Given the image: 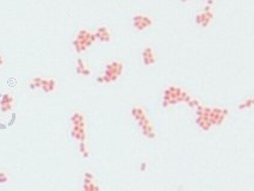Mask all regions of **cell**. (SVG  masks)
Returning <instances> with one entry per match:
<instances>
[{"label":"cell","mask_w":254,"mask_h":191,"mask_svg":"<svg viewBox=\"0 0 254 191\" xmlns=\"http://www.w3.org/2000/svg\"><path fill=\"white\" fill-rule=\"evenodd\" d=\"M134 25L137 30H145L147 26L152 25V19L147 16H143V15H137L135 16L134 18Z\"/></svg>","instance_id":"1"},{"label":"cell","mask_w":254,"mask_h":191,"mask_svg":"<svg viewBox=\"0 0 254 191\" xmlns=\"http://www.w3.org/2000/svg\"><path fill=\"white\" fill-rule=\"evenodd\" d=\"M143 61L146 65H153L155 62V55L152 48H146L143 50Z\"/></svg>","instance_id":"2"},{"label":"cell","mask_w":254,"mask_h":191,"mask_svg":"<svg viewBox=\"0 0 254 191\" xmlns=\"http://www.w3.org/2000/svg\"><path fill=\"white\" fill-rule=\"evenodd\" d=\"M96 37H98L100 39V41H104V42H106V41H109L110 39V34H109V30L105 28V26H103V28H99L98 29V31H97V34L94 35Z\"/></svg>","instance_id":"3"},{"label":"cell","mask_w":254,"mask_h":191,"mask_svg":"<svg viewBox=\"0 0 254 191\" xmlns=\"http://www.w3.org/2000/svg\"><path fill=\"white\" fill-rule=\"evenodd\" d=\"M2 65V59H1V56H0V66Z\"/></svg>","instance_id":"4"}]
</instances>
